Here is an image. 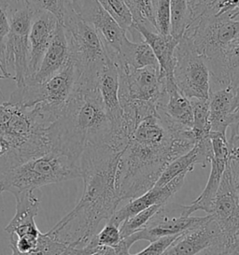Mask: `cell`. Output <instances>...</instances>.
Here are the masks:
<instances>
[{"instance_id": "1", "label": "cell", "mask_w": 239, "mask_h": 255, "mask_svg": "<svg viewBox=\"0 0 239 255\" xmlns=\"http://www.w3.org/2000/svg\"><path fill=\"white\" fill-rule=\"evenodd\" d=\"M121 150L109 144L88 145L80 159L83 180L82 198L67 216L49 231L54 239L70 247H85L111 220L120 198L116 172Z\"/></svg>"}, {"instance_id": "2", "label": "cell", "mask_w": 239, "mask_h": 255, "mask_svg": "<svg viewBox=\"0 0 239 255\" xmlns=\"http://www.w3.org/2000/svg\"><path fill=\"white\" fill-rule=\"evenodd\" d=\"M46 137L50 150L78 164L88 145L109 144L118 149L97 85L79 83L59 117L46 129Z\"/></svg>"}, {"instance_id": "3", "label": "cell", "mask_w": 239, "mask_h": 255, "mask_svg": "<svg viewBox=\"0 0 239 255\" xmlns=\"http://www.w3.org/2000/svg\"><path fill=\"white\" fill-rule=\"evenodd\" d=\"M192 130L177 132L163 143H145L129 138L121 150L116 172L120 200H132L154 187L166 166L195 145Z\"/></svg>"}, {"instance_id": "4", "label": "cell", "mask_w": 239, "mask_h": 255, "mask_svg": "<svg viewBox=\"0 0 239 255\" xmlns=\"http://www.w3.org/2000/svg\"><path fill=\"white\" fill-rule=\"evenodd\" d=\"M46 129L33 109L0 99V173L50 151Z\"/></svg>"}, {"instance_id": "5", "label": "cell", "mask_w": 239, "mask_h": 255, "mask_svg": "<svg viewBox=\"0 0 239 255\" xmlns=\"http://www.w3.org/2000/svg\"><path fill=\"white\" fill-rule=\"evenodd\" d=\"M183 37L189 38L205 58L210 83L212 81L216 85V90L230 86L225 51L239 37V19L233 20L226 13L216 16L209 9L189 25Z\"/></svg>"}, {"instance_id": "6", "label": "cell", "mask_w": 239, "mask_h": 255, "mask_svg": "<svg viewBox=\"0 0 239 255\" xmlns=\"http://www.w3.org/2000/svg\"><path fill=\"white\" fill-rule=\"evenodd\" d=\"M80 71L73 61L43 83H24L10 95L8 102L34 109L49 128L64 111L79 85Z\"/></svg>"}, {"instance_id": "7", "label": "cell", "mask_w": 239, "mask_h": 255, "mask_svg": "<svg viewBox=\"0 0 239 255\" xmlns=\"http://www.w3.org/2000/svg\"><path fill=\"white\" fill-rule=\"evenodd\" d=\"M82 179L80 164L59 152L50 150L0 175V195H18L43 186Z\"/></svg>"}, {"instance_id": "8", "label": "cell", "mask_w": 239, "mask_h": 255, "mask_svg": "<svg viewBox=\"0 0 239 255\" xmlns=\"http://www.w3.org/2000/svg\"><path fill=\"white\" fill-rule=\"evenodd\" d=\"M60 23L65 27L70 59L80 71V84L97 85L100 71L107 60L104 43L94 26L75 12L67 0H63Z\"/></svg>"}, {"instance_id": "9", "label": "cell", "mask_w": 239, "mask_h": 255, "mask_svg": "<svg viewBox=\"0 0 239 255\" xmlns=\"http://www.w3.org/2000/svg\"><path fill=\"white\" fill-rule=\"evenodd\" d=\"M34 10L27 0H11L9 28L5 46V67L14 72L13 81L21 87L28 77L29 31ZM8 71V70H7Z\"/></svg>"}, {"instance_id": "10", "label": "cell", "mask_w": 239, "mask_h": 255, "mask_svg": "<svg viewBox=\"0 0 239 255\" xmlns=\"http://www.w3.org/2000/svg\"><path fill=\"white\" fill-rule=\"evenodd\" d=\"M173 77L186 98L209 99L211 85L208 64L185 37L180 38L175 51Z\"/></svg>"}, {"instance_id": "11", "label": "cell", "mask_w": 239, "mask_h": 255, "mask_svg": "<svg viewBox=\"0 0 239 255\" xmlns=\"http://www.w3.org/2000/svg\"><path fill=\"white\" fill-rule=\"evenodd\" d=\"M191 215L189 206L165 203L141 230L123 240L130 247L138 240H147L151 243L165 237L179 236L205 224L211 217L210 214L204 217H192Z\"/></svg>"}, {"instance_id": "12", "label": "cell", "mask_w": 239, "mask_h": 255, "mask_svg": "<svg viewBox=\"0 0 239 255\" xmlns=\"http://www.w3.org/2000/svg\"><path fill=\"white\" fill-rule=\"evenodd\" d=\"M119 98L120 106L144 105L156 110L164 79L160 69L145 68L137 70L119 68Z\"/></svg>"}, {"instance_id": "13", "label": "cell", "mask_w": 239, "mask_h": 255, "mask_svg": "<svg viewBox=\"0 0 239 255\" xmlns=\"http://www.w3.org/2000/svg\"><path fill=\"white\" fill-rule=\"evenodd\" d=\"M67 1L78 15L94 26L104 43L107 55L115 61L127 38L126 32L120 27L98 0Z\"/></svg>"}, {"instance_id": "14", "label": "cell", "mask_w": 239, "mask_h": 255, "mask_svg": "<svg viewBox=\"0 0 239 255\" xmlns=\"http://www.w3.org/2000/svg\"><path fill=\"white\" fill-rule=\"evenodd\" d=\"M210 215L219 225L224 240L231 242L239 234V195L226 166Z\"/></svg>"}, {"instance_id": "15", "label": "cell", "mask_w": 239, "mask_h": 255, "mask_svg": "<svg viewBox=\"0 0 239 255\" xmlns=\"http://www.w3.org/2000/svg\"><path fill=\"white\" fill-rule=\"evenodd\" d=\"M157 115L174 131L192 130L191 101L176 85L174 77L164 78V87L156 105Z\"/></svg>"}, {"instance_id": "16", "label": "cell", "mask_w": 239, "mask_h": 255, "mask_svg": "<svg viewBox=\"0 0 239 255\" xmlns=\"http://www.w3.org/2000/svg\"><path fill=\"white\" fill-rule=\"evenodd\" d=\"M16 210L13 218L5 227L9 240H28L37 242L41 232L36 224L41 193L39 190L14 195Z\"/></svg>"}, {"instance_id": "17", "label": "cell", "mask_w": 239, "mask_h": 255, "mask_svg": "<svg viewBox=\"0 0 239 255\" xmlns=\"http://www.w3.org/2000/svg\"><path fill=\"white\" fill-rule=\"evenodd\" d=\"M58 23V19L50 11L39 10L34 12L30 25L29 62L28 77L26 79L37 72L45 53L54 37Z\"/></svg>"}, {"instance_id": "18", "label": "cell", "mask_w": 239, "mask_h": 255, "mask_svg": "<svg viewBox=\"0 0 239 255\" xmlns=\"http://www.w3.org/2000/svg\"><path fill=\"white\" fill-rule=\"evenodd\" d=\"M224 240L212 216L205 224L179 235L161 255H196Z\"/></svg>"}, {"instance_id": "19", "label": "cell", "mask_w": 239, "mask_h": 255, "mask_svg": "<svg viewBox=\"0 0 239 255\" xmlns=\"http://www.w3.org/2000/svg\"><path fill=\"white\" fill-rule=\"evenodd\" d=\"M187 174L188 173H181L164 186L153 187L140 196L130 200V202L124 207L116 210L108 222L120 226L127 218L132 217L142 210H146L153 205H164L168 202L172 196L183 185Z\"/></svg>"}, {"instance_id": "20", "label": "cell", "mask_w": 239, "mask_h": 255, "mask_svg": "<svg viewBox=\"0 0 239 255\" xmlns=\"http://www.w3.org/2000/svg\"><path fill=\"white\" fill-rule=\"evenodd\" d=\"M70 60V50L65 27L58 23L52 42L46 51L37 72L25 80L24 83H43L59 72Z\"/></svg>"}, {"instance_id": "21", "label": "cell", "mask_w": 239, "mask_h": 255, "mask_svg": "<svg viewBox=\"0 0 239 255\" xmlns=\"http://www.w3.org/2000/svg\"><path fill=\"white\" fill-rule=\"evenodd\" d=\"M136 31L142 39L149 44L159 63L161 78L173 77L175 64V51L179 44L180 38L169 35H162L158 32L150 31L146 27L133 24L131 33Z\"/></svg>"}, {"instance_id": "22", "label": "cell", "mask_w": 239, "mask_h": 255, "mask_svg": "<svg viewBox=\"0 0 239 255\" xmlns=\"http://www.w3.org/2000/svg\"><path fill=\"white\" fill-rule=\"evenodd\" d=\"M210 132L227 133L235 113V90L228 86L219 90L211 91L209 96Z\"/></svg>"}, {"instance_id": "23", "label": "cell", "mask_w": 239, "mask_h": 255, "mask_svg": "<svg viewBox=\"0 0 239 255\" xmlns=\"http://www.w3.org/2000/svg\"><path fill=\"white\" fill-rule=\"evenodd\" d=\"M119 68L137 70L145 68H159V63L147 42L131 41L127 38L122 43L119 54L115 59Z\"/></svg>"}, {"instance_id": "24", "label": "cell", "mask_w": 239, "mask_h": 255, "mask_svg": "<svg viewBox=\"0 0 239 255\" xmlns=\"http://www.w3.org/2000/svg\"><path fill=\"white\" fill-rule=\"evenodd\" d=\"M227 161V156L213 155L210 162L211 170L206 187L197 199H195L191 205H188L191 214H193L197 210H202L210 214L224 170L226 168Z\"/></svg>"}, {"instance_id": "25", "label": "cell", "mask_w": 239, "mask_h": 255, "mask_svg": "<svg viewBox=\"0 0 239 255\" xmlns=\"http://www.w3.org/2000/svg\"><path fill=\"white\" fill-rule=\"evenodd\" d=\"M202 152L198 145L195 144L192 150L172 161L157 180L154 187L164 186L181 173L192 172L195 165H201L202 167H206L209 164V161Z\"/></svg>"}, {"instance_id": "26", "label": "cell", "mask_w": 239, "mask_h": 255, "mask_svg": "<svg viewBox=\"0 0 239 255\" xmlns=\"http://www.w3.org/2000/svg\"><path fill=\"white\" fill-rule=\"evenodd\" d=\"M190 101L193 108L192 132L195 142H198L209 137L211 131L209 100L200 98H191Z\"/></svg>"}, {"instance_id": "27", "label": "cell", "mask_w": 239, "mask_h": 255, "mask_svg": "<svg viewBox=\"0 0 239 255\" xmlns=\"http://www.w3.org/2000/svg\"><path fill=\"white\" fill-rule=\"evenodd\" d=\"M191 23L192 15L188 0H170V35L182 38Z\"/></svg>"}, {"instance_id": "28", "label": "cell", "mask_w": 239, "mask_h": 255, "mask_svg": "<svg viewBox=\"0 0 239 255\" xmlns=\"http://www.w3.org/2000/svg\"><path fill=\"white\" fill-rule=\"evenodd\" d=\"M124 2L132 14L134 24L157 32L151 0H124Z\"/></svg>"}, {"instance_id": "29", "label": "cell", "mask_w": 239, "mask_h": 255, "mask_svg": "<svg viewBox=\"0 0 239 255\" xmlns=\"http://www.w3.org/2000/svg\"><path fill=\"white\" fill-rule=\"evenodd\" d=\"M98 2L122 30L126 33L132 31L134 21L124 0H98Z\"/></svg>"}, {"instance_id": "30", "label": "cell", "mask_w": 239, "mask_h": 255, "mask_svg": "<svg viewBox=\"0 0 239 255\" xmlns=\"http://www.w3.org/2000/svg\"><path fill=\"white\" fill-rule=\"evenodd\" d=\"M163 205H153L146 210H142L132 217L127 218L120 225V233L121 239H125L127 237L133 235L134 233L141 230L145 225L149 222L158 210Z\"/></svg>"}, {"instance_id": "31", "label": "cell", "mask_w": 239, "mask_h": 255, "mask_svg": "<svg viewBox=\"0 0 239 255\" xmlns=\"http://www.w3.org/2000/svg\"><path fill=\"white\" fill-rule=\"evenodd\" d=\"M158 33L170 34V0H151Z\"/></svg>"}, {"instance_id": "32", "label": "cell", "mask_w": 239, "mask_h": 255, "mask_svg": "<svg viewBox=\"0 0 239 255\" xmlns=\"http://www.w3.org/2000/svg\"><path fill=\"white\" fill-rule=\"evenodd\" d=\"M225 59L230 87L235 90L239 84V37L227 47Z\"/></svg>"}, {"instance_id": "33", "label": "cell", "mask_w": 239, "mask_h": 255, "mask_svg": "<svg viewBox=\"0 0 239 255\" xmlns=\"http://www.w3.org/2000/svg\"><path fill=\"white\" fill-rule=\"evenodd\" d=\"M122 240L120 233V226L107 222L104 227L99 230L96 237L93 239L95 244L98 248L116 247Z\"/></svg>"}, {"instance_id": "34", "label": "cell", "mask_w": 239, "mask_h": 255, "mask_svg": "<svg viewBox=\"0 0 239 255\" xmlns=\"http://www.w3.org/2000/svg\"><path fill=\"white\" fill-rule=\"evenodd\" d=\"M10 3L11 0H0V62L2 63L6 71L7 70L5 67V46L9 28Z\"/></svg>"}, {"instance_id": "35", "label": "cell", "mask_w": 239, "mask_h": 255, "mask_svg": "<svg viewBox=\"0 0 239 255\" xmlns=\"http://www.w3.org/2000/svg\"><path fill=\"white\" fill-rule=\"evenodd\" d=\"M34 12L39 10L50 11L61 22L63 16V0H27Z\"/></svg>"}, {"instance_id": "36", "label": "cell", "mask_w": 239, "mask_h": 255, "mask_svg": "<svg viewBox=\"0 0 239 255\" xmlns=\"http://www.w3.org/2000/svg\"><path fill=\"white\" fill-rule=\"evenodd\" d=\"M226 166L231 172L232 179L239 195V142L229 146V157Z\"/></svg>"}, {"instance_id": "37", "label": "cell", "mask_w": 239, "mask_h": 255, "mask_svg": "<svg viewBox=\"0 0 239 255\" xmlns=\"http://www.w3.org/2000/svg\"><path fill=\"white\" fill-rule=\"evenodd\" d=\"M196 255H239V248L224 240Z\"/></svg>"}, {"instance_id": "38", "label": "cell", "mask_w": 239, "mask_h": 255, "mask_svg": "<svg viewBox=\"0 0 239 255\" xmlns=\"http://www.w3.org/2000/svg\"><path fill=\"white\" fill-rule=\"evenodd\" d=\"M179 236L174 237H165L160 240L153 241L149 244V246L144 249L140 253L135 255H161L164 251L171 245L172 242L176 240Z\"/></svg>"}, {"instance_id": "39", "label": "cell", "mask_w": 239, "mask_h": 255, "mask_svg": "<svg viewBox=\"0 0 239 255\" xmlns=\"http://www.w3.org/2000/svg\"><path fill=\"white\" fill-rule=\"evenodd\" d=\"M218 0H188L192 15V23L195 19L203 15L206 11L214 8Z\"/></svg>"}, {"instance_id": "40", "label": "cell", "mask_w": 239, "mask_h": 255, "mask_svg": "<svg viewBox=\"0 0 239 255\" xmlns=\"http://www.w3.org/2000/svg\"><path fill=\"white\" fill-rule=\"evenodd\" d=\"M7 79H11L12 80L13 76H12L11 73L6 71V69L3 67L2 63L0 62V80H7ZM0 99L4 100V97H3V94H2L1 90H0Z\"/></svg>"}, {"instance_id": "41", "label": "cell", "mask_w": 239, "mask_h": 255, "mask_svg": "<svg viewBox=\"0 0 239 255\" xmlns=\"http://www.w3.org/2000/svg\"><path fill=\"white\" fill-rule=\"evenodd\" d=\"M90 255H117L115 248L103 247Z\"/></svg>"}, {"instance_id": "42", "label": "cell", "mask_w": 239, "mask_h": 255, "mask_svg": "<svg viewBox=\"0 0 239 255\" xmlns=\"http://www.w3.org/2000/svg\"><path fill=\"white\" fill-rule=\"evenodd\" d=\"M226 14L229 16V18H231L233 20H234V19H237L238 17H239V8H234L232 11L226 13Z\"/></svg>"}, {"instance_id": "43", "label": "cell", "mask_w": 239, "mask_h": 255, "mask_svg": "<svg viewBox=\"0 0 239 255\" xmlns=\"http://www.w3.org/2000/svg\"><path fill=\"white\" fill-rule=\"evenodd\" d=\"M75 251H76V250H75L74 248H72V250H71L70 252H68V253L65 255H76V252H75Z\"/></svg>"}, {"instance_id": "44", "label": "cell", "mask_w": 239, "mask_h": 255, "mask_svg": "<svg viewBox=\"0 0 239 255\" xmlns=\"http://www.w3.org/2000/svg\"><path fill=\"white\" fill-rule=\"evenodd\" d=\"M227 1H229V0H218V2L216 3V5H218V4H222V3H224V2H227ZM215 5V6H216ZM214 6V7H215Z\"/></svg>"}]
</instances>
